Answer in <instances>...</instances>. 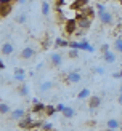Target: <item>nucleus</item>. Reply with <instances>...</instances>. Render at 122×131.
Listing matches in <instances>:
<instances>
[{
    "instance_id": "obj_1",
    "label": "nucleus",
    "mask_w": 122,
    "mask_h": 131,
    "mask_svg": "<svg viewBox=\"0 0 122 131\" xmlns=\"http://www.w3.org/2000/svg\"><path fill=\"white\" fill-rule=\"evenodd\" d=\"M77 29H79V24H77V19L76 18H69L64 21V32H66L68 35H74Z\"/></svg>"
},
{
    "instance_id": "obj_2",
    "label": "nucleus",
    "mask_w": 122,
    "mask_h": 131,
    "mask_svg": "<svg viewBox=\"0 0 122 131\" xmlns=\"http://www.w3.org/2000/svg\"><path fill=\"white\" fill-rule=\"evenodd\" d=\"M76 19H77V24H79V29H83V30H87L90 26H92V21H93L92 18L85 16V15H83V13H80V11L77 13Z\"/></svg>"
},
{
    "instance_id": "obj_3",
    "label": "nucleus",
    "mask_w": 122,
    "mask_h": 131,
    "mask_svg": "<svg viewBox=\"0 0 122 131\" xmlns=\"http://www.w3.org/2000/svg\"><path fill=\"white\" fill-rule=\"evenodd\" d=\"M96 15H98L100 21L105 24V26H111L114 23V18H112V15L108 10H98V11H96Z\"/></svg>"
},
{
    "instance_id": "obj_4",
    "label": "nucleus",
    "mask_w": 122,
    "mask_h": 131,
    "mask_svg": "<svg viewBox=\"0 0 122 131\" xmlns=\"http://www.w3.org/2000/svg\"><path fill=\"white\" fill-rule=\"evenodd\" d=\"M87 5H88V0H74V2L71 3V8L77 10V11H82Z\"/></svg>"
},
{
    "instance_id": "obj_5",
    "label": "nucleus",
    "mask_w": 122,
    "mask_h": 131,
    "mask_svg": "<svg viewBox=\"0 0 122 131\" xmlns=\"http://www.w3.org/2000/svg\"><path fill=\"white\" fill-rule=\"evenodd\" d=\"M80 80H82V75L79 74V72H69L68 77H66L68 83H79Z\"/></svg>"
},
{
    "instance_id": "obj_6",
    "label": "nucleus",
    "mask_w": 122,
    "mask_h": 131,
    "mask_svg": "<svg viewBox=\"0 0 122 131\" xmlns=\"http://www.w3.org/2000/svg\"><path fill=\"white\" fill-rule=\"evenodd\" d=\"M50 62H51V66H55V67H60V66L63 64V56L60 53L50 54Z\"/></svg>"
},
{
    "instance_id": "obj_7",
    "label": "nucleus",
    "mask_w": 122,
    "mask_h": 131,
    "mask_svg": "<svg viewBox=\"0 0 122 131\" xmlns=\"http://www.w3.org/2000/svg\"><path fill=\"white\" fill-rule=\"evenodd\" d=\"M34 54H35V51L32 50L31 47H26L21 53H19V56H21V59H31V58H34Z\"/></svg>"
},
{
    "instance_id": "obj_8",
    "label": "nucleus",
    "mask_w": 122,
    "mask_h": 131,
    "mask_svg": "<svg viewBox=\"0 0 122 131\" xmlns=\"http://www.w3.org/2000/svg\"><path fill=\"white\" fill-rule=\"evenodd\" d=\"M13 51H15V47H13V43L6 42V43H3V45H2V54H3V56L11 54Z\"/></svg>"
},
{
    "instance_id": "obj_9",
    "label": "nucleus",
    "mask_w": 122,
    "mask_h": 131,
    "mask_svg": "<svg viewBox=\"0 0 122 131\" xmlns=\"http://www.w3.org/2000/svg\"><path fill=\"white\" fill-rule=\"evenodd\" d=\"M100 104H101V97L100 96H90V101H88V107L90 109L100 107Z\"/></svg>"
},
{
    "instance_id": "obj_10",
    "label": "nucleus",
    "mask_w": 122,
    "mask_h": 131,
    "mask_svg": "<svg viewBox=\"0 0 122 131\" xmlns=\"http://www.w3.org/2000/svg\"><path fill=\"white\" fill-rule=\"evenodd\" d=\"M103 59H105L108 64H114L117 58H116V53H112V51H106V53L103 54Z\"/></svg>"
},
{
    "instance_id": "obj_11",
    "label": "nucleus",
    "mask_w": 122,
    "mask_h": 131,
    "mask_svg": "<svg viewBox=\"0 0 122 131\" xmlns=\"http://www.w3.org/2000/svg\"><path fill=\"white\" fill-rule=\"evenodd\" d=\"M24 117V109H15L11 112V118L13 120H21Z\"/></svg>"
},
{
    "instance_id": "obj_12",
    "label": "nucleus",
    "mask_w": 122,
    "mask_h": 131,
    "mask_svg": "<svg viewBox=\"0 0 122 131\" xmlns=\"http://www.w3.org/2000/svg\"><path fill=\"white\" fill-rule=\"evenodd\" d=\"M106 126L111 128V129H117V128L120 126V122H119L117 118H109L108 123H106Z\"/></svg>"
},
{
    "instance_id": "obj_13",
    "label": "nucleus",
    "mask_w": 122,
    "mask_h": 131,
    "mask_svg": "<svg viewBox=\"0 0 122 131\" xmlns=\"http://www.w3.org/2000/svg\"><path fill=\"white\" fill-rule=\"evenodd\" d=\"M15 21H16L18 24H26V23H27V13H26V11H21V13L16 16Z\"/></svg>"
},
{
    "instance_id": "obj_14",
    "label": "nucleus",
    "mask_w": 122,
    "mask_h": 131,
    "mask_svg": "<svg viewBox=\"0 0 122 131\" xmlns=\"http://www.w3.org/2000/svg\"><path fill=\"white\" fill-rule=\"evenodd\" d=\"M80 50H83V51H88V53H93L95 51V48L92 47V45H90L85 38H83V42H80Z\"/></svg>"
},
{
    "instance_id": "obj_15",
    "label": "nucleus",
    "mask_w": 122,
    "mask_h": 131,
    "mask_svg": "<svg viewBox=\"0 0 122 131\" xmlns=\"http://www.w3.org/2000/svg\"><path fill=\"white\" fill-rule=\"evenodd\" d=\"M45 104L43 102H37V104H34V107H32V112L34 114H40V112H45Z\"/></svg>"
},
{
    "instance_id": "obj_16",
    "label": "nucleus",
    "mask_w": 122,
    "mask_h": 131,
    "mask_svg": "<svg viewBox=\"0 0 122 131\" xmlns=\"http://www.w3.org/2000/svg\"><path fill=\"white\" fill-rule=\"evenodd\" d=\"M40 6H42V15H43V16H48V15H50V10H51L50 3L47 2V0H43Z\"/></svg>"
},
{
    "instance_id": "obj_17",
    "label": "nucleus",
    "mask_w": 122,
    "mask_h": 131,
    "mask_svg": "<svg viewBox=\"0 0 122 131\" xmlns=\"http://www.w3.org/2000/svg\"><path fill=\"white\" fill-rule=\"evenodd\" d=\"M85 97H90V90H88V88L80 90L79 94H77V99H85Z\"/></svg>"
},
{
    "instance_id": "obj_18",
    "label": "nucleus",
    "mask_w": 122,
    "mask_h": 131,
    "mask_svg": "<svg viewBox=\"0 0 122 131\" xmlns=\"http://www.w3.org/2000/svg\"><path fill=\"white\" fill-rule=\"evenodd\" d=\"M39 88H40L42 93H45V91H48V90L53 88V83H51V82H43V83H40V86H39Z\"/></svg>"
},
{
    "instance_id": "obj_19",
    "label": "nucleus",
    "mask_w": 122,
    "mask_h": 131,
    "mask_svg": "<svg viewBox=\"0 0 122 131\" xmlns=\"http://www.w3.org/2000/svg\"><path fill=\"white\" fill-rule=\"evenodd\" d=\"M55 47L58 48H66V47H69V42H66V40H63V38H56L55 40Z\"/></svg>"
},
{
    "instance_id": "obj_20",
    "label": "nucleus",
    "mask_w": 122,
    "mask_h": 131,
    "mask_svg": "<svg viewBox=\"0 0 122 131\" xmlns=\"http://www.w3.org/2000/svg\"><path fill=\"white\" fill-rule=\"evenodd\" d=\"M114 50L117 51V53H122V37H117L114 42Z\"/></svg>"
},
{
    "instance_id": "obj_21",
    "label": "nucleus",
    "mask_w": 122,
    "mask_h": 131,
    "mask_svg": "<svg viewBox=\"0 0 122 131\" xmlns=\"http://www.w3.org/2000/svg\"><path fill=\"white\" fill-rule=\"evenodd\" d=\"M55 112H56V106H47L43 114L47 115V117H51V115H55Z\"/></svg>"
},
{
    "instance_id": "obj_22",
    "label": "nucleus",
    "mask_w": 122,
    "mask_h": 131,
    "mask_svg": "<svg viewBox=\"0 0 122 131\" xmlns=\"http://www.w3.org/2000/svg\"><path fill=\"white\" fill-rule=\"evenodd\" d=\"M8 112H10V107H8V104L2 101V102H0V114H2V115H6Z\"/></svg>"
},
{
    "instance_id": "obj_23",
    "label": "nucleus",
    "mask_w": 122,
    "mask_h": 131,
    "mask_svg": "<svg viewBox=\"0 0 122 131\" xmlns=\"http://www.w3.org/2000/svg\"><path fill=\"white\" fill-rule=\"evenodd\" d=\"M18 93H19V96H27V94H29V88H27V85H21V86L18 88Z\"/></svg>"
},
{
    "instance_id": "obj_24",
    "label": "nucleus",
    "mask_w": 122,
    "mask_h": 131,
    "mask_svg": "<svg viewBox=\"0 0 122 131\" xmlns=\"http://www.w3.org/2000/svg\"><path fill=\"white\" fill-rule=\"evenodd\" d=\"M63 115L66 117V118H72V117H74V109L72 107H66L64 112H63Z\"/></svg>"
},
{
    "instance_id": "obj_25",
    "label": "nucleus",
    "mask_w": 122,
    "mask_h": 131,
    "mask_svg": "<svg viewBox=\"0 0 122 131\" xmlns=\"http://www.w3.org/2000/svg\"><path fill=\"white\" fill-rule=\"evenodd\" d=\"M68 54H69L71 59H77V58H79V50H71Z\"/></svg>"
},
{
    "instance_id": "obj_26",
    "label": "nucleus",
    "mask_w": 122,
    "mask_h": 131,
    "mask_svg": "<svg viewBox=\"0 0 122 131\" xmlns=\"http://www.w3.org/2000/svg\"><path fill=\"white\" fill-rule=\"evenodd\" d=\"M71 50H80V42H69Z\"/></svg>"
},
{
    "instance_id": "obj_27",
    "label": "nucleus",
    "mask_w": 122,
    "mask_h": 131,
    "mask_svg": "<svg viewBox=\"0 0 122 131\" xmlns=\"http://www.w3.org/2000/svg\"><path fill=\"white\" fill-rule=\"evenodd\" d=\"M93 72H95V74L103 75V74H105V67H101V66H96V67H93Z\"/></svg>"
},
{
    "instance_id": "obj_28",
    "label": "nucleus",
    "mask_w": 122,
    "mask_h": 131,
    "mask_svg": "<svg viewBox=\"0 0 122 131\" xmlns=\"http://www.w3.org/2000/svg\"><path fill=\"white\" fill-rule=\"evenodd\" d=\"M106 51H109V45H108V43H103L101 47H100V53H101V54H105Z\"/></svg>"
},
{
    "instance_id": "obj_29",
    "label": "nucleus",
    "mask_w": 122,
    "mask_h": 131,
    "mask_svg": "<svg viewBox=\"0 0 122 131\" xmlns=\"http://www.w3.org/2000/svg\"><path fill=\"white\" fill-rule=\"evenodd\" d=\"M64 109H66V106H64V104H58V106H56V112H64Z\"/></svg>"
},
{
    "instance_id": "obj_30",
    "label": "nucleus",
    "mask_w": 122,
    "mask_h": 131,
    "mask_svg": "<svg viewBox=\"0 0 122 131\" xmlns=\"http://www.w3.org/2000/svg\"><path fill=\"white\" fill-rule=\"evenodd\" d=\"M112 78H122V69L117 70V72H114V74H112Z\"/></svg>"
},
{
    "instance_id": "obj_31",
    "label": "nucleus",
    "mask_w": 122,
    "mask_h": 131,
    "mask_svg": "<svg viewBox=\"0 0 122 131\" xmlns=\"http://www.w3.org/2000/svg\"><path fill=\"white\" fill-rule=\"evenodd\" d=\"M23 74H24V69H21V67L15 69V75H23Z\"/></svg>"
},
{
    "instance_id": "obj_32",
    "label": "nucleus",
    "mask_w": 122,
    "mask_h": 131,
    "mask_svg": "<svg viewBox=\"0 0 122 131\" xmlns=\"http://www.w3.org/2000/svg\"><path fill=\"white\" fill-rule=\"evenodd\" d=\"M42 126H43L42 129H48V131L53 129V125H51V123H45V125H42Z\"/></svg>"
},
{
    "instance_id": "obj_33",
    "label": "nucleus",
    "mask_w": 122,
    "mask_h": 131,
    "mask_svg": "<svg viewBox=\"0 0 122 131\" xmlns=\"http://www.w3.org/2000/svg\"><path fill=\"white\" fill-rule=\"evenodd\" d=\"M24 78H26L24 74L23 75H15V80H18V82H24Z\"/></svg>"
},
{
    "instance_id": "obj_34",
    "label": "nucleus",
    "mask_w": 122,
    "mask_h": 131,
    "mask_svg": "<svg viewBox=\"0 0 122 131\" xmlns=\"http://www.w3.org/2000/svg\"><path fill=\"white\" fill-rule=\"evenodd\" d=\"M66 5V0H56V6H63Z\"/></svg>"
},
{
    "instance_id": "obj_35",
    "label": "nucleus",
    "mask_w": 122,
    "mask_h": 131,
    "mask_svg": "<svg viewBox=\"0 0 122 131\" xmlns=\"http://www.w3.org/2000/svg\"><path fill=\"white\" fill-rule=\"evenodd\" d=\"M96 10H106V8H105V5H101V3H98V5H96Z\"/></svg>"
},
{
    "instance_id": "obj_36",
    "label": "nucleus",
    "mask_w": 122,
    "mask_h": 131,
    "mask_svg": "<svg viewBox=\"0 0 122 131\" xmlns=\"http://www.w3.org/2000/svg\"><path fill=\"white\" fill-rule=\"evenodd\" d=\"M5 67H6V66H5V62H3V61H0V69H2V70H5Z\"/></svg>"
},
{
    "instance_id": "obj_37",
    "label": "nucleus",
    "mask_w": 122,
    "mask_h": 131,
    "mask_svg": "<svg viewBox=\"0 0 122 131\" xmlns=\"http://www.w3.org/2000/svg\"><path fill=\"white\" fill-rule=\"evenodd\" d=\"M16 2H18V3H19V5H24V3H26V2H27V0H16Z\"/></svg>"
},
{
    "instance_id": "obj_38",
    "label": "nucleus",
    "mask_w": 122,
    "mask_h": 131,
    "mask_svg": "<svg viewBox=\"0 0 122 131\" xmlns=\"http://www.w3.org/2000/svg\"><path fill=\"white\" fill-rule=\"evenodd\" d=\"M37 102H40V101H39L37 97H34V99H32V106H34V104H37Z\"/></svg>"
},
{
    "instance_id": "obj_39",
    "label": "nucleus",
    "mask_w": 122,
    "mask_h": 131,
    "mask_svg": "<svg viewBox=\"0 0 122 131\" xmlns=\"http://www.w3.org/2000/svg\"><path fill=\"white\" fill-rule=\"evenodd\" d=\"M117 102H119V104H120V106H122V94L119 96V99H117Z\"/></svg>"
},
{
    "instance_id": "obj_40",
    "label": "nucleus",
    "mask_w": 122,
    "mask_h": 131,
    "mask_svg": "<svg viewBox=\"0 0 122 131\" xmlns=\"http://www.w3.org/2000/svg\"><path fill=\"white\" fill-rule=\"evenodd\" d=\"M106 131H117V129H111V128H108V129H106Z\"/></svg>"
},
{
    "instance_id": "obj_41",
    "label": "nucleus",
    "mask_w": 122,
    "mask_h": 131,
    "mask_svg": "<svg viewBox=\"0 0 122 131\" xmlns=\"http://www.w3.org/2000/svg\"><path fill=\"white\" fill-rule=\"evenodd\" d=\"M119 91H120V94H122V85H120V88H119Z\"/></svg>"
},
{
    "instance_id": "obj_42",
    "label": "nucleus",
    "mask_w": 122,
    "mask_h": 131,
    "mask_svg": "<svg viewBox=\"0 0 122 131\" xmlns=\"http://www.w3.org/2000/svg\"><path fill=\"white\" fill-rule=\"evenodd\" d=\"M42 131H48V129H42ZM51 131H53V129H51Z\"/></svg>"
}]
</instances>
